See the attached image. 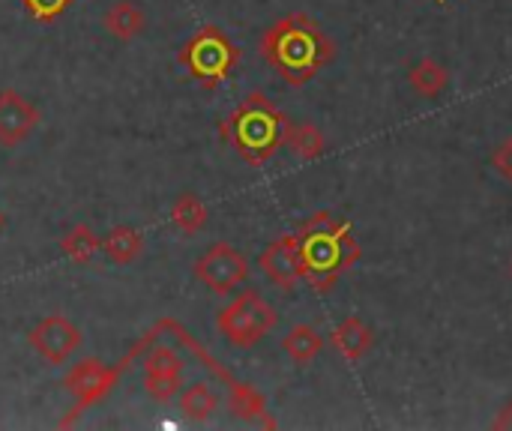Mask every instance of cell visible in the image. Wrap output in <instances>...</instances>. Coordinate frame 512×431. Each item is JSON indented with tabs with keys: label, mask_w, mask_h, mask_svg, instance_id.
I'll list each match as a JSON object with an SVG mask.
<instances>
[{
	"label": "cell",
	"mask_w": 512,
	"mask_h": 431,
	"mask_svg": "<svg viewBox=\"0 0 512 431\" xmlns=\"http://www.w3.org/2000/svg\"><path fill=\"white\" fill-rule=\"evenodd\" d=\"M210 213H207V204L195 195V192H183L177 195V201L171 204V225L186 234V237H195L198 231H204Z\"/></svg>",
	"instance_id": "cell-17"
},
{
	"label": "cell",
	"mask_w": 512,
	"mask_h": 431,
	"mask_svg": "<svg viewBox=\"0 0 512 431\" xmlns=\"http://www.w3.org/2000/svg\"><path fill=\"white\" fill-rule=\"evenodd\" d=\"M495 426H498V429H504V426H512V405L507 408V414H504V417H501V420H498Z\"/></svg>",
	"instance_id": "cell-24"
},
{
	"label": "cell",
	"mask_w": 512,
	"mask_h": 431,
	"mask_svg": "<svg viewBox=\"0 0 512 431\" xmlns=\"http://www.w3.org/2000/svg\"><path fill=\"white\" fill-rule=\"evenodd\" d=\"M510 279H512V258H510Z\"/></svg>",
	"instance_id": "cell-26"
},
{
	"label": "cell",
	"mask_w": 512,
	"mask_h": 431,
	"mask_svg": "<svg viewBox=\"0 0 512 431\" xmlns=\"http://www.w3.org/2000/svg\"><path fill=\"white\" fill-rule=\"evenodd\" d=\"M297 237L306 282L318 294H327L339 282V273L351 270L363 258L360 243L351 237V222L333 219L330 213H315L297 231Z\"/></svg>",
	"instance_id": "cell-2"
},
{
	"label": "cell",
	"mask_w": 512,
	"mask_h": 431,
	"mask_svg": "<svg viewBox=\"0 0 512 431\" xmlns=\"http://www.w3.org/2000/svg\"><path fill=\"white\" fill-rule=\"evenodd\" d=\"M144 390L153 402L159 405H168L180 396L183 390V381H180V372H144Z\"/></svg>",
	"instance_id": "cell-21"
},
{
	"label": "cell",
	"mask_w": 512,
	"mask_h": 431,
	"mask_svg": "<svg viewBox=\"0 0 512 431\" xmlns=\"http://www.w3.org/2000/svg\"><path fill=\"white\" fill-rule=\"evenodd\" d=\"M219 408L216 393L207 384H192L186 390H180V414L192 423H207Z\"/></svg>",
	"instance_id": "cell-19"
},
{
	"label": "cell",
	"mask_w": 512,
	"mask_h": 431,
	"mask_svg": "<svg viewBox=\"0 0 512 431\" xmlns=\"http://www.w3.org/2000/svg\"><path fill=\"white\" fill-rule=\"evenodd\" d=\"M324 345H327V339H324L312 324H297V327H291V330L285 333V339H282V351H285L288 360L297 363V366L315 363L318 354L324 351Z\"/></svg>",
	"instance_id": "cell-14"
},
{
	"label": "cell",
	"mask_w": 512,
	"mask_h": 431,
	"mask_svg": "<svg viewBox=\"0 0 512 431\" xmlns=\"http://www.w3.org/2000/svg\"><path fill=\"white\" fill-rule=\"evenodd\" d=\"M492 168L498 171V177H501L504 183H510L512 186V135L510 138H504V141L495 147V153H492Z\"/></svg>",
	"instance_id": "cell-23"
},
{
	"label": "cell",
	"mask_w": 512,
	"mask_h": 431,
	"mask_svg": "<svg viewBox=\"0 0 512 431\" xmlns=\"http://www.w3.org/2000/svg\"><path fill=\"white\" fill-rule=\"evenodd\" d=\"M261 57L291 87L309 84L336 57L330 33L306 12H291L273 21L261 36Z\"/></svg>",
	"instance_id": "cell-1"
},
{
	"label": "cell",
	"mask_w": 512,
	"mask_h": 431,
	"mask_svg": "<svg viewBox=\"0 0 512 431\" xmlns=\"http://www.w3.org/2000/svg\"><path fill=\"white\" fill-rule=\"evenodd\" d=\"M435 3H447V0H435Z\"/></svg>",
	"instance_id": "cell-27"
},
{
	"label": "cell",
	"mask_w": 512,
	"mask_h": 431,
	"mask_svg": "<svg viewBox=\"0 0 512 431\" xmlns=\"http://www.w3.org/2000/svg\"><path fill=\"white\" fill-rule=\"evenodd\" d=\"M120 381V366H108L102 360H81L69 369V375L63 378L66 393L75 399L72 414H66L60 420V426H75V420L96 402H102Z\"/></svg>",
	"instance_id": "cell-6"
},
{
	"label": "cell",
	"mask_w": 512,
	"mask_h": 431,
	"mask_svg": "<svg viewBox=\"0 0 512 431\" xmlns=\"http://www.w3.org/2000/svg\"><path fill=\"white\" fill-rule=\"evenodd\" d=\"M258 267L276 288L294 291L300 282H306L303 255H300V237L285 234V237H276L273 243H267V249L258 258Z\"/></svg>",
	"instance_id": "cell-9"
},
{
	"label": "cell",
	"mask_w": 512,
	"mask_h": 431,
	"mask_svg": "<svg viewBox=\"0 0 512 431\" xmlns=\"http://www.w3.org/2000/svg\"><path fill=\"white\" fill-rule=\"evenodd\" d=\"M285 123H288V117L264 93H249L222 120V138L237 150V156L243 162L261 168L279 153Z\"/></svg>",
	"instance_id": "cell-3"
},
{
	"label": "cell",
	"mask_w": 512,
	"mask_h": 431,
	"mask_svg": "<svg viewBox=\"0 0 512 431\" xmlns=\"http://www.w3.org/2000/svg\"><path fill=\"white\" fill-rule=\"evenodd\" d=\"M276 324H279V312L258 291L237 294L216 315V330L225 336L231 348H240V351L261 345L276 330Z\"/></svg>",
	"instance_id": "cell-5"
},
{
	"label": "cell",
	"mask_w": 512,
	"mask_h": 431,
	"mask_svg": "<svg viewBox=\"0 0 512 431\" xmlns=\"http://www.w3.org/2000/svg\"><path fill=\"white\" fill-rule=\"evenodd\" d=\"M108 36H114L117 42H132L135 36L144 33L147 27V15L132 3V0H117L108 6L105 18H102Z\"/></svg>",
	"instance_id": "cell-13"
},
{
	"label": "cell",
	"mask_w": 512,
	"mask_h": 431,
	"mask_svg": "<svg viewBox=\"0 0 512 431\" xmlns=\"http://www.w3.org/2000/svg\"><path fill=\"white\" fill-rule=\"evenodd\" d=\"M72 0H21L24 12L33 18V21H42V24H51L57 21L66 9H69Z\"/></svg>",
	"instance_id": "cell-22"
},
{
	"label": "cell",
	"mask_w": 512,
	"mask_h": 431,
	"mask_svg": "<svg viewBox=\"0 0 512 431\" xmlns=\"http://www.w3.org/2000/svg\"><path fill=\"white\" fill-rule=\"evenodd\" d=\"M228 408L240 420H264V426H276L273 420H267V399L252 384H228Z\"/></svg>",
	"instance_id": "cell-18"
},
{
	"label": "cell",
	"mask_w": 512,
	"mask_h": 431,
	"mask_svg": "<svg viewBox=\"0 0 512 431\" xmlns=\"http://www.w3.org/2000/svg\"><path fill=\"white\" fill-rule=\"evenodd\" d=\"M30 348L51 366H63L81 345H84V333L63 315H48L39 324L30 327L27 333Z\"/></svg>",
	"instance_id": "cell-8"
},
{
	"label": "cell",
	"mask_w": 512,
	"mask_h": 431,
	"mask_svg": "<svg viewBox=\"0 0 512 431\" xmlns=\"http://www.w3.org/2000/svg\"><path fill=\"white\" fill-rule=\"evenodd\" d=\"M39 123H42V114L27 96H21L12 87L0 90V144L3 147H18L21 141L33 135Z\"/></svg>",
	"instance_id": "cell-10"
},
{
	"label": "cell",
	"mask_w": 512,
	"mask_h": 431,
	"mask_svg": "<svg viewBox=\"0 0 512 431\" xmlns=\"http://www.w3.org/2000/svg\"><path fill=\"white\" fill-rule=\"evenodd\" d=\"M102 252L111 264H132L144 252V234L132 225H117L102 237Z\"/></svg>",
	"instance_id": "cell-16"
},
{
	"label": "cell",
	"mask_w": 512,
	"mask_h": 431,
	"mask_svg": "<svg viewBox=\"0 0 512 431\" xmlns=\"http://www.w3.org/2000/svg\"><path fill=\"white\" fill-rule=\"evenodd\" d=\"M195 279L213 294H231L249 279V261L231 243H213L192 267Z\"/></svg>",
	"instance_id": "cell-7"
},
{
	"label": "cell",
	"mask_w": 512,
	"mask_h": 431,
	"mask_svg": "<svg viewBox=\"0 0 512 431\" xmlns=\"http://www.w3.org/2000/svg\"><path fill=\"white\" fill-rule=\"evenodd\" d=\"M408 84L414 93H420L426 99H438L450 84V69L435 57H423L408 69Z\"/></svg>",
	"instance_id": "cell-15"
},
{
	"label": "cell",
	"mask_w": 512,
	"mask_h": 431,
	"mask_svg": "<svg viewBox=\"0 0 512 431\" xmlns=\"http://www.w3.org/2000/svg\"><path fill=\"white\" fill-rule=\"evenodd\" d=\"M282 147H288V153L300 162H315L324 156L327 150V138L324 132L309 123V120H288L285 123V135H282Z\"/></svg>",
	"instance_id": "cell-12"
},
{
	"label": "cell",
	"mask_w": 512,
	"mask_h": 431,
	"mask_svg": "<svg viewBox=\"0 0 512 431\" xmlns=\"http://www.w3.org/2000/svg\"><path fill=\"white\" fill-rule=\"evenodd\" d=\"M3 219H6V216H3V210H0V228H3Z\"/></svg>",
	"instance_id": "cell-25"
},
{
	"label": "cell",
	"mask_w": 512,
	"mask_h": 431,
	"mask_svg": "<svg viewBox=\"0 0 512 431\" xmlns=\"http://www.w3.org/2000/svg\"><path fill=\"white\" fill-rule=\"evenodd\" d=\"M240 63V48L216 24H204L180 48V66L207 90L219 87Z\"/></svg>",
	"instance_id": "cell-4"
},
{
	"label": "cell",
	"mask_w": 512,
	"mask_h": 431,
	"mask_svg": "<svg viewBox=\"0 0 512 431\" xmlns=\"http://www.w3.org/2000/svg\"><path fill=\"white\" fill-rule=\"evenodd\" d=\"M330 345L336 348L339 357H345L348 363H360L363 357H369V351L375 348V330L360 318V315H348L342 324H336V330L330 333Z\"/></svg>",
	"instance_id": "cell-11"
},
{
	"label": "cell",
	"mask_w": 512,
	"mask_h": 431,
	"mask_svg": "<svg viewBox=\"0 0 512 431\" xmlns=\"http://www.w3.org/2000/svg\"><path fill=\"white\" fill-rule=\"evenodd\" d=\"M60 249H63V255H66L69 261H75V264H90V261H93V255H96V252H102V240L96 237V231H93V228H87V225H75V228H69V231L63 234Z\"/></svg>",
	"instance_id": "cell-20"
}]
</instances>
